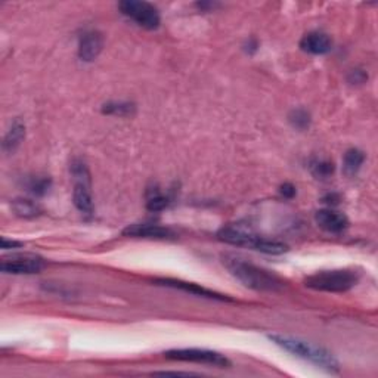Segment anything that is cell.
<instances>
[{
	"label": "cell",
	"mask_w": 378,
	"mask_h": 378,
	"mask_svg": "<svg viewBox=\"0 0 378 378\" xmlns=\"http://www.w3.org/2000/svg\"><path fill=\"white\" fill-rule=\"evenodd\" d=\"M135 111V105L130 102H108L102 107V113L109 116H118V117H126L132 116Z\"/></svg>",
	"instance_id": "cell-16"
},
{
	"label": "cell",
	"mask_w": 378,
	"mask_h": 378,
	"mask_svg": "<svg viewBox=\"0 0 378 378\" xmlns=\"http://www.w3.org/2000/svg\"><path fill=\"white\" fill-rule=\"evenodd\" d=\"M21 246H22V244L18 242V241H9V239H6V238H2V249H5V250H9V249H18V247H21Z\"/></svg>",
	"instance_id": "cell-23"
},
{
	"label": "cell",
	"mask_w": 378,
	"mask_h": 378,
	"mask_svg": "<svg viewBox=\"0 0 378 378\" xmlns=\"http://www.w3.org/2000/svg\"><path fill=\"white\" fill-rule=\"evenodd\" d=\"M45 267V262L42 258L36 254H15L12 258L3 259L0 269L5 274L14 275H33L39 274Z\"/></svg>",
	"instance_id": "cell-7"
},
{
	"label": "cell",
	"mask_w": 378,
	"mask_h": 378,
	"mask_svg": "<svg viewBox=\"0 0 378 378\" xmlns=\"http://www.w3.org/2000/svg\"><path fill=\"white\" fill-rule=\"evenodd\" d=\"M223 265L238 281L255 291H279L285 283L276 274L265 269L258 265L235 258V255H223Z\"/></svg>",
	"instance_id": "cell-1"
},
{
	"label": "cell",
	"mask_w": 378,
	"mask_h": 378,
	"mask_svg": "<svg viewBox=\"0 0 378 378\" xmlns=\"http://www.w3.org/2000/svg\"><path fill=\"white\" fill-rule=\"evenodd\" d=\"M358 274L349 269L321 271L306 278L304 285L315 291L324 292H346L358 284Z\"/></svg>",
	"instance_id": "cell-3"
},
{
	"label": "cell",
	"mask_w": 378,
	"mask_h": 378,
	"mask_svg": "<svg viewBox=\"0 0 378 378\" xmlns=\"http://www.w3.org/2000/svg\"><path fill=\"white\" fill-rule=\"evenodd\" d=\"M49 188V180L47 179H34L31 182V185H30V191L33 194H38V195H42L47 191Z\"/></svg>",
	"instance_id": "cell-21"
},
{
	"label": "cell",
	"mask_w": 378,
	"mask_h": 378,
	"mask_svg": "<svg viewBox=\"0 0 378 378\" xmlns=\"http://www.w3.org/2000/svg\"><path fill=\"white\" fill-rule=\"evenodd\" d=\"M315 221L324 230L331 234H340L349 226V221L345 214L334 212L331 209L318 210L315 214Z\"/></svg>",
	"instance_id": "cell-11"
},
{
	"label": "cell",
	"mask_w": 378,
	"mask_h": 378,
	"mask_svg": "<svg viewBox=\"0 0 378 378\" xmlns=\"http://www.w3.org/2000/svg\"><path fill=\"white\" fill-rule=\"evenodd\" d=\"M217 238L226 244H230V246L249 247L253 250H258L263 237L255 235L254 233H251V230H247V229L228 226V228H223V229L219 230Z\"/></svg>",
	"instance_id": "cell-8"
},
{
	"label": "cell",
	"mask_w": 378,
	"mask_h": 378,
	"mask_svg": "<svg viewBox=\"0 0 378 378\" xmlns=\"http://www.w3.org/2000/svg\"><path fill=\"white\" fill-rule=\"evenodd\" d=\"M310 170H312V173L318 179L320 178L325 179V178L333 175L334 164L331 162H326V160H316V162H313L310 164Z\"/></svg>",
	"instance_id": "cell-20"
},
{
	"label": "cell",
	"mask_w": 378,
	"mask_h": 378,
	"mask_svg": "<svg viewBox=\"0 0 378 378\" xmlns=\"http://www.w3.org/2000/svg\"><path fill=\"white\" fill-rule=\"evenodd\" d=\"M72 175L76 178L74 192H72V200L74 204L83 214H92L93 213V200L90 194V180L88 167L81 162L72 163L71 166Z\"/></svg>",
	"instance_id": "cell-6"
},
{
	"label": "cell",
	"mask_w": 378,
	"mask_h": 378,
	"mask_svg": "<svg viewBox=\"0 0 378 378\" xmlns=\"http://www.w3.org/2000/svg\"><path fill=\"white\" fill-rule=\"evenodd\" d=\"M118 9L125 17H127L133 22H136L139 27L145 30H157L162 22L158 9L148 2L123 0V2L118 3Z\"/></svg>",
	"instance_id": "cell-4"
},
{
	"label": "cell",
	"mask_w": 378,
	"mask_h": 378,
	"mask_svg": "<svg viewBox=\"0 0 378 378\" xmlns=\"http://www.w3.org/2000/svg\"><path fill=\"white\" fill-rule=\"evenodd\" d=\"M24 136H26V126H24L19 120H15L5 136L3 150L8 152H14L17 150V146L24 139Z\"/></svg>",
	"instance_id": "cell-14"
},
{
	"label": "cell",
	"mask_w": 378,
	"mask_h": 378,
	"mask_svg": "<svg viewBox=\"0 0 378 378\" xmlns=\"http://www.w3.org/2000/svg\"><path fill=\"white\" fill-rule=\"evenodd\" d=\"M14 210L21 217H36L40 214V207L31 200H15L14 201Z\"/></svg>",
	"instance_id": "cell-17"
},
{
	"label": "cell",
	"mask_w": 378,
	"mask_h": 378,
	"mask_svg": "<svg viewBox=\"0 0 378 378\" xmlns=\"http://www.w3.org/2000/svg\"><path fill=\"white\" fill-rule=\"evenodd\" d=\"M300 47L304 52L312 55H325L331 52L333 40L328 34L321 31H312L308 33L300 42Z\"/></svg>",
	"instance_id": "cell-12"
},
{
	"label": "cell",
	"mask_w": 378,
	"mask_h": 378,
	"mask_svg": "<svg viewBox=\"0 0 378 378\" xmlns=\"http://www.w3.org/2000/svg\"><path fill=\"white\" fill-rule=\"evenodd\" d=\"M288 118H290V123L292 125V127H296L299 130L308 129L310 125V114L303 108L292 109Z\"/></svg>",
	"instance_id": "cell-18"
},
{
	"label": "cell",
	"mask_w": 378,
	"mask_h": 378,
	"mask_svg": "<svg viewBox=\"0 0 378 378\" xmlns=\"http://www.w3.org/2000/svg\"><path fill=\"white\" fill-rule=\"evenodd\" d=\"M104 47V38L100 31H86L84 33L80 42H79V58L84 63H92L100 54L102 52Z\"/></svg>",
	"instance_id": "cell-9"
},
{
	"label": "cell",
	"mask_w": 378,
	"mask_h": 378,
	"mask_svg": "<svg viewBox=\"0 0 378 378\" xmlns=\"http://www.w3.org/2000/svg\"><path fill=\"white\" fill-rule=\"evenodd\" d=\"M281 194L284 195L285 198H292V197H294V195H296V188L292 187L291 184H284V185L281 187Z\"/></svg>",
	"instance_id": "cell-22"
},
{
	"label": "cell",
	"mask_w": 378,
	"mask_h": 378,
	"mask_svg": "<svg viewBox=\"0 0 378 378\" xmlns=\"http://www.w3.org/2000/svg\"><path fill=\"white\" fill-rule=\"evenodd\" d=\"M168 204V198L166 195L158 191H151L148 195V200H146V209L150 212H160L166 209Z\"/></svg>",
	"instance_id": "cell-19"
},
{
	"label": "cell",
	"mask_w": 378,
	"mask_h": 378,
	"mask_svg": "<svg viewBox=\"0 0 378 378\" xmlns=\"http://www.w3.org/2000/svg\"><path fill=\"white\" fill-rule=\"evenodd\" d=\"M363 162H365V155H363L362 151H359L356 148L349 150L345 154V160H343L345 173L349 175V176H353L355 173H358L361 166L363 164Z\"/></svg>",
	"instance_id": "cell-15"
},
{
	"label": "cell",
	"mask_w": 378,
	"mask_h": 378,
	"mask_svg": "<svg viewBox=\"0 0 378 378\" xmlns=\"http://www.w3.org/2000/svg\"><path fill=\"white\" fill-rule=\"evenodd\" d=\"M167 359L180 361V362H195V363H205L213 365L219 368L230 367V361L219 352L205 350V349H175L164 353Z\"/></svg>",
	"instance_id": "cell-5"
},
{
	"label": "cell",
	"mask_w": 378,
	"mask_h": 378,
	"mask_svg": "<svg viewBox=\"0 0 378 378\" xmlns=\"http://www.w3.org/2000/svg\"><path fill=\"white\" fill-rule=\"evenodd\" d=\"M123 234L126 237H133V238H152V239H167V238L175 237L173 230L170 228L154 225V223L130 225L123 230Z\"/></svg>",
	"instance_id": "cell-10"
},
{
	"label": "cell",
	"mask_w": 378,
	"mask_h": 378,
	"mask_svg": "<svg viewBox=\"0 0 378 378\" xmlns=\"http://www.w3.org/2000/svg\"><path fill=\"white\" fill-rule=\"evenodd\" d=\"M269 338L274 341V343L279 347H283L284 350L292 353V355L301 358L304 361H309L318 365V367L330 371V372H337L338 371V362L333 356V353L325 350L324 347L315 346L312 343H308V341H303L300 338L294 337H288V336H269Z\"/></svg>",
	"instance_id": "cell-2"
},
{
	"label": "cell",
	"mask_w": 378,
	"mask_h": 378,
	"mask_svg": "<svg viewBox=\"0 0 378 378\" xmlns=\"http://www.w3.org/2000/svg\"><path fill=\"white\" fill-rule=\"evenodd\" d=\"M155 283L158 285H164V287H170V288H176V290L191 292V294H195L198 297L216 299V300H229V297L219 294V292H216V291H212L209 288H204V287H201L198 284H194V283L180 281V279H157Z\"/></svg>",
	"instance_id": "cell-13"
}]
</instances>
